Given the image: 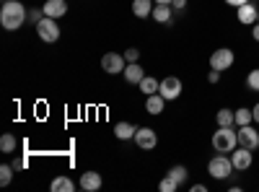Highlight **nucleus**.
<instances>
[{
    "instance_id": "f257e3e1",
    "label": "nucleus",
    "mask_w": 259,
    "mask_h": 192,
    "mask_svg": "<svg viewBox=\"0 0 259 192\" xmlns=\"http://www.w3.org/2000/svg\"><path fill=\"white\" fill-rule=\"evenodd\" d=\"M29 18L24 3H18V0H6L3 8H0V24H3L6 31H16L24 26V21Z\"/></svg>"
},
{
    "instance_id": "f03ea898",
    "label": "nucleus",
    "mask_w": 259,
    "mask_h": 192,
    "mask_svg": "<svg viewBox=\"0 0 259 192\" xmlns=\"http://www.w3.org/2000/svg\"><path fill=\"white\" fill-rule=\"evenodd\" d=\"M212 148L218 153H231L233 148H239V133L233 127H218L212 133Z\"/></svg>"
},
{
    "instance_id": "7ed1b4c3",
    "label": "nucleus",
    "mask_w": 259,
    "mask_h": 192,
    "mask_svg": "<svg viewBox=\"0 0 259 192\" xmlns=\"http://www.w3.org/2000/svg\"><path fill=\"white\" fill-rule=\"evenodd\" d=\"M207 172H210L212 179H228V177L233 174V161H231V156H226V153L212 156L210 164H207Z\"/></svg>"
},
{
    "instance_id": "20e7f679",
    "label": "nucleus",
    "mask_w": 259,
    "mask_h": 192,
    "mask_svg": "<svg viewBox=\"0 0 259 192\" xmlns=\"http://www.w3.org/2000/svg\"><path fill=\"white\" fill-rule=\"evenodd\" d=\"M36 34H39V39L41 42H47V45H52V42H57L60 39V26H57V18H50V16H45L36 24Z\"/></svg>"
},
{
    "instance_id": "39448f33",
    "label": "nucleus",
    "mask_w": 259,
    "mask_h": 192,
    "mask_svg": "<svg viewBox=\"0 0 259 192\" xmlns=\"http://www.w3.org/2000/svg\"><path fill=\"white\" fill-rule=\"evenodd\" d=\"M236 62V55H233V50L231 47H221V50H215L212 55H210V68H215V70H228L231 65Z\"/></svg>"
},
{
    "instance_id": "423d86ee",
    "label": "nucleus",
    "mask_w": 259,
    "mask_h": 192,
    "mask_svg": "<svg viewBox=\"0 0 259 192\" xmlns=\"http://www.w3.org/2000/svg\"><path fill=\"white\" fill-rule=\"evenodd\" d=\"M101 68L109 73V75H117V73H124L127 60H124V55H119V52H106V55L101 57Z\"/></svg>"
},
{
    "instance_id": "0eeeda50",
    "label": "nucleus",
    "mask_w": 259,
    "mask_h": 192,
    "mask_svg": "<svg viewBox=\"0 0 259 192\" xmlns=\"http://www.w3.org/2000/svg\"><path fill=\"white\" fill-rule=\"evenodd\" d=\"M158 94H161L166 101H174V99H179V96H182V81H179L177 75H168V78H163V81H161V89H158Z\"/></svg>"
},
{
    "instance_id": "6e6552de",
    "label": "nucleus",
    "mask_w": 259,
    "mask_h": 192,
    "mask_svg": "<svg viewBox=\"0 0 259 192\" xmlns=\"http://www.w3.org/2000/svg\"><path fill=\"white\" fill-rule=\"evenodd\" d=\"M231 161H233V169H239V172H246V169L254 164V153L249 151V148L239 145L231 151Z\"/></svg>"
},
{
    "instance_id": "1a4fd4ad",
    "label": "nucleus",
    "mask_w": 259,
    "mask_h": 192,
    "mask_svg": "<svg viewBox=\"0 0 259 192\" xmlns=\"http://www.w3.org/2000/svg\"><path fill=\"white\" fill-rule=\"evenodd\" d=\"M236 133H239V145L249 148V151H256V148H259V133L254 130L251 125H241Z\"/></svg>"
},
{
    "instance_id": "9d476101",
    "label": "nucleus",
    "mask_w": 259,
    "mask_h": 192,
    "mask_svg": "<svg viewBox=\"0 0 259 192\" xmlns=\"http://www.w3.org/2000/svg\"><path fill=\"white\" fill-rule=\"evenodd\" d=\"M135 143L140 148H145V151H153L156 143H158V135L153 127H138V133H135Z\"/></svg>"
},
{
    "instance_id": "9b49d317",
    "label": "nucleus",
    "mask_w": 259,
    "mask_h": 192,
    "mask_svg": "<svg viewBox=\"0 0 259 192\" xmlns=\"http://www.w3.org/2000/svg\"><path fill=\"white\" fill-rule=\"evenodd\" d=\"M101 184H104V179H101V174H96V172L80 174V189H85V192H96V189H101Z\"/></svg>"
},
{
    "instance_id": "f8f14e48",
    "label": "nucleus",
    "mask_w": 259,
    "mask_h": 192,
    "mask_svg": "<svg viewBox=\"0 0 259 192\" xmlns=\"http://www.w3.org/2000/svg\"><path fill=\"white\" fill-rule=\"evenodd\" d=\"M256 13H259V8L254 3H246V6L239 8V13H236V16H239V21H241L244 26H254L256 24Z\"/></svg>"
},
{
    "instance_id": "ddd939ff",
    "label": "nucleus",
    "mask_w": 259,
    "mask_h": 192,
    "mask_svg": "<svg viewBox=\"0 0 259 192\" xmlns=\"http://www.w3.org/2000/svg\"><path fill=\"white\" fill-rule=\"evenodd\" d=\"M41 8H45V16H50V18H60L68 13V3L65 0H47Z\"/></svg>"
},
{
    "instance_id": "4468645a",
    "label": "nucleus",
    "mask_w": 259,
    "mask_h": 192,
    "mask_svg": "<svg viewBox=\"0 0 259 192\" xmlns=\"http://www.w3.org/2000/svg\"><path fill=\"white\" fill-rule=\"evenodd\" d=\"M143 78H145V73H143V68H140V62H127L124 81H127V83H138V86H140Z\"/></svg>"
},
{
    "instance_id": "2eb2a0df",
    "label": "nucleus",
    "mask_w": 259,
    "mask_h": 192,
    "mask_svg": "<svg viewBox=\"0 0 259 192\" xmlns=\"http://www.w3.org/2000/svg\"><path fill=\"white\" fill-rule=\"evenodd\" d=\"M150 16H153V21H156V24H168V21L171 18H174V8H171V6H153V13H150Z\"/></svg>"
},
{
    "instance_id": "dca6fc26",
    "label": "nucleus",
    "mask_w": 259,
    "mask_h": 192,
    "mask_svg": "<svg viewBox=\"0 0 259 192\" xmlns=\"http://www.w3.org/2000/svg\"><path fill=\"white\" fill-rule=\"evenodd\" d=\"M163 106H166V99H163L161 94H150L148 101H145L148 114H161V112H163Z\"/></svg>"
},
{
    "instance_id": "f3484780",
    "label": "nucleus",
    "mask_w": 259,
    "mask_h": 192,
    "mask_svg": "<svg viewBox=\"0 0 259 192\" xmlns=\"http://www.w3.org/2000/svg\"><path fill=\"white\" fill-rule=\"evenodd\" d=\"M153 3L156 0H133V13L138 18H148L150 13H153Z\"/></svg>"
},
{
    "instance_id": "a211bd4d",
    "label": "nucleus",
    "mask_w": 259,
    "mask_h": 192,
    "mask_svg": "<svg viewBox=\"0 0 259 192\" xmlns=\"http://www.w3.org/2000/svg\"><path fill=\"white\" fill-rule=\"evenodd\" d=\"M50 189H52V192H73L75 184H73L70 177H65V174H62V177H55V179H52Z\"/></svg>"
},
{
    "instance_id": "6ab92c4d",
    "label": "nucleus",
    "mask_w": 259,
    "mask_h": 192,
    "mask_svg": "<svg viewBox=\"0 0 259 192\" xmlns=\"http://www.w3.org/2000/svg\"><path fill=\"white\" fill-rule=\"evenodd\" d=\"M215 122H218V127H233L236 125V112L233 109H218V114H215Z\"/></svg>"
},
{
    "instance_id": "aec40b11",
    "label": "nucleus",
    "mask_w": 259,
    "mask_h": 192,
    "mask_svg": "<svg viewBox=\"0 0 259 192\" xmlns=\"http://www.w3.org/2000/svg\"><path fill=\"white\" fill-rule=\"evenodd\" d=\"M135 133H138V127H135V125H130V122H119V125L114 127V135H117L119 140H130V138H135Z\"/></svg>"
},
{
    "instance_id": "412c9836",
    "label": "nucleus",
    "mask_w": 259,
    "mask_h": 192,
    "mask_svg": "<svg viewBox=\"0 0 259 192\" xmlns=\"http://www.w3.org/2000/svg\"><path fill=\"white\" fill-rule=\"evenodd\" d=\"M158 89H161V83H158L156 78H150V75H145V78L140 81V91H143L145 96H150V94H158Z\"/></svg>"
},
{
    "instance_id": "4be33fe9",
    "label": "nucleus",
    "mask_w": 259,
    "mask_h": 192,
    "mask_svg": "<svg viewBox=\"0 0 259 192\" xmlns=\"http://www.w3.org/2000/svg\"><path fill=\"white\" fill-rule=\"evenodd\" d=\"M254 122V112L246 109V106H241V109H236V125H251Z\"/></svg>"
},
{
    "instance_id": "5701e85b",
    "label": "nucleus",
    "mask_w": 259,
    "mask_h": 192,
    "mask_svg": "<svg viewBox=\"0 0 259 192\" xmlns=\"http://www.w3.org/2000/svg\"><path fill=\"white\" fill-rule=\"evenodd\" d=\"M0 151H3V153H13L16 151V138L11 133H6L3 138H0Z\"/></svg>"
},
{
    "instance_id": "b1692460",
    "label": "nucleus",
    "mask_w": 259,
    "mask_h": 192,
    "mask_svg": "<svg viewBox=\"0 0 259 192\" xmlns=\"http://www.w3.org/2000/svg\"><path fill=\"white\" fill-rule=\"evenodd\" d=\"M13 172H16V169H13L11 164H3V166H0V184L8 187V184H11V179H13Z\"/></svg>"
},
{
    "instance_id": "393cba45",
    "label": "nucleus",
    "mask_w": 259,
    "mask_h": 192,
    "mask_svg": "<svg viewBox=\"0 0 259 192\" xmlns=\"http://www.w3.org/2000/svg\"><path fill=\"white\" fill-rule=\"evenodd\" d=\"M168 177L174 179V182H179V184L187 182V166H171L168 169Z\"/></svg>"
},
{
    "instance_id": "a878e982",
    "label": "nucleus",
    "mask_w": 259,
    "mask_h": 192,
    "mask_svg": "<svg viewBox=\"0 0 259 192\" xmlns=\"http://www.w3.org/2000/svg\"><path fill=\"white\" fill-rule=\"evenodd\" d=\"M177 187H179V182H174V179H171L168 174H166V177L158 182V189H161V192H174Z\"/></svg>"
},
{
    "instance_id": "bb28decb",
    "label": "nucleus",
    "mask_w": 259,
    "mask_h": 192,
    "mask_svg": "<svg viewBox=\"0 0 259 192\" xmlns=\"http://www.w3.org/2000/svg\"><path fill=\"white\" fill-rule=\"evenodd\" d=\"M246 86H249L251 91H259V68L251 70V73L246 75Z\"/></svg>"
},
{
    "instance_id": "cd10ccee",
    "label": "nucleus",
    "mask_w": 259,
    "mask_h": 192,
    "mask_svg": "<svg viewBox=\"0 0 259 192\" xmlns=\"http://www.w3.org/2000/svg\"><path fill=\"white\" fill-rule=\"evenodd\" d=\"M124 60H127V62H138V60H140V50H138V47L124 50Z\"/></svg>"
},
{
    "instance_id": "c85d7f7f",
    "label": "nucleus",
    "mask_w": 259,
    "mask_h": 192,
    "mask_svg": "<svg viewBox=\"0 0 259 192\" xmlns=\"http://www.w3.org/2000/svg\"><path fill=\"white\" fill-rule=\"evenodd\" d=\"M41 18H45V8H34V11L29 13V21H34V26L39 24Z\"/></svg>"
},
{
    "instance_id": "c756f323",
    "label": "nucleus",
    "mask_w": 259,
    "mask_h": 192,
    "mask_svg": "<svg viewBox=\"0 0 259 192\" xmlns=\"http://www.w3.org/2000/svg\"><path fill=\"white\" fill-rule=\"evenodd\" d=\"M171 8H174V13H184L187 0H171Z\"/></svg>"
},
{
    "instance_id": "7c9ffc66",
    "label": "nucleus",
    "mask_w": 259,
    "mask_h": 192,
    "mask_svg": "<svg viewBox=\"0 0 259 192\" xmlns=\"http://www.w3.org/2000/svg\"><path fill=\"white\" fill-rule=\"evenodd\" d=\"M207 81H210V83H218V81H221V70H215V68H212V70L207 73Z\"/></svg>"
},
{
    "instance_id": "2f4dec72",
    "label": "nucleus",
    "mask_w": 259,
    "mask_h": 192,
    "mask_svg": "<svg viewBox=\"0 0 259 192\" xmlns=\"http://www.w3.org/2000/svg\"><path fill=\"white\" fill-rule=\"evenodd\" d=\"M228 6H236V8H241V6H246V3H251V0H226Z\"/></svg>"
},
{
    "instance_id": "473e14b6",
    "label": "nucleus",
    "mask_w": 259,
    "mask_h": 192,
    "mask_svg": "<svg viewBox=\"0 0 259 192\" xmlns=\"http://www.w3.org/2000/svg\"><path fill=\"white\" fill-rule=\"evenodd\" d=\"M13 169H26V159H18V161L13 164Z\"/></svg>"
},
{
    "instance_id": "72a5a7b5",
    "label": "nucleus",
    "mask_w": 259,
    "mask_h": 192,
    "mask_svg": "<svg viewBox=\"0 0 259 192\" xmlns=\"http://www.w3.org/2000/svg\"><path fill=\"white\" fill-rule=\"evenodd\" d=\"M192 192H207L205 184H192Z\"/></svg>"
},
{
    "instance_id": "f704fd0d",
    "label": "nucleus",
    "mask_w": 259,
    "mask_h": 192,
    "mask_svg": "<svg viewBox=\"0 0 259 192\" xmlns=\"http://www.w3.org/2000/svg\"><path fill=\"white\" fill-rule=\"evenodd\" d=\"M251 36L259 42V24H254V26H251Z\"/></svg>"
},
{
    "instance_id": "c9c22d12",
    "label": "nucleus",
    "mask_w": 259,
    "mask_h": 192,
    "mask_svg": "<svg viewBox=\"0 0 259 192\" xmlns=\"http://www.w3.org/2000/svg\"><path fill=\"white\" fill-rule=\"evenodd\" d=\"M251 112H254V122H259V104H254V109H251Z\"/></svg>"
},
{
    "instance_id": "e433bc0d",
    "label": "nucleus",
    "mask_w": 259,
    "mask_h": 192,
    "mask_svg": "<svg viewBox=\"0 0 259 192\" xmlns=\"http://www.w3.org/2000/svg\"><path fill=\"white\" fill-rule=\"evenodd\" d=\"M158 6H171V0H156Z\"/></svg>"
},
{
    "instance_id": "4c0bfd02",
    "label": "nucleus",
    "mask_w": 259,
    "mask_h": 192,
    "mask_svg": "<svg viewBox=\"0 0 259 192\" xmlns=\"http://www.w3.org/2000/svg\"><path fill=\"white\" fill-rule=\"evenodd\" d=\"M256 24H259V13H256Z\"/></svg>"
}]
</instances>
